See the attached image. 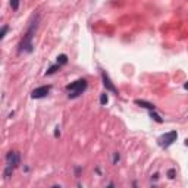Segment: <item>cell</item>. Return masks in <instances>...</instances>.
<instances>
[{
    "instance_id": "cell-16",
    "label": "cell",
    "mask_w": 188,
    "mask_h": 188,
    "mask_svg": "<svg viewBox=\"0 0 188 188\" xmlns=\"http://www.w3.org/2000/svg\"><path fill=\"white\" fill-rule=\"evenodd\" d=\"M54 137H56V138H57V137H60V128H59V126H56V128H54Z\"/></svg>"
},
{
    "instance_id": "cell-10",
    "label": "cell",
    "mask_w": 188,
    "mask_h": 188,
    "mask_svg": "<svg viewBox=\"0 0 188 188\" xmlns=\"http://www.w3.org/2000/svg\"><path fill=\"white\" fill-rule=\"evenodd\" d=\"M150 118H151V119H154L157 123H162V122H163V119L160 118V115H157L154 110H150Z\"/></svg>"
},
{
    "instance_id": "cell-11",
    "label": "cell",
    "mask_w": 188,
    "mask_h": 188,
    "mask_svg": "<svg viewBox=\"0 0 188 188\" xmlns=\"http://www.w3.org/2000/svg\"><path fill=\"white\" fill-rule=\"evenodd\" d=\"M107 102H109V97H107V94H106V93H103V94L100 96V105H102V106H105V105H107Z\"/></svg>"
},
{
    "instance_id": "cell-14",
    "label": "cell",
    "mask_w": 188,
    "mask_h": 188,
    "mask_svg": "<svg viewBox=\"0 0 188 188\" xmlns=\"http://www.w3.org/2000/svg\"><path fill=\"white\" fill-rule=\"evenodd\" d=\"M175 175H176V171H175V169H169V171H168V178H169V179H173Z\"/></svg>"
},
{
    "instance_id": "cell-4",
    "label": "cell",
    "mask_w": 188,
    "mask_h": 188,
    "mask_svg": "<svg viewBox=\"0 0 188 188\" xmlns=\"http://www.w3.org/2000/svg\"><path fill=\"white\" fill-rule=\"evenodd\" d=\"M176 138H178V132H176V131H169V132L160 135V137L157 138V143H159L160 147L168 149V147H171V146L176 141Z\"/></svg>"
},
{
    "instance_id": "cell-3",
    "label": "cell",
    "mask_w": 188,
    "mask_h": 188,
    "mask_svg": "<svg viewBox=\"0 0 188 188\" xmlns=\"http://www.w3.org/2000/svg\"><path fill=\"white\" fill-rule=\"evenodd\" d=\"M87 79H76L75 82H71L66 85V91H68V97L69 99H76L79 97L85 90H87Z\"/></svg>"
},
{
    "instance_id": "cell-13",
    "label": "cell",
    "mask_w": 188,
    "mask_h": 188,
    "mask_svg": "<svg viewBox=\"0 0 188 188\" xmlns=\"http://www.w3.org/2000/svg\"><path fill=\"white\" fill-rule=\"evenodd\" d=\"M9 31V27L7 25H3V28H1V33H0V40H3L4 36H6V33Z\"/></svg>"
},
{
    "instance_id": "cell-9",
    "label": "cell",
    "mask_w": 188,
    "mask_h": 188,
    "mask_svg": "<svg viewBox=\"0 0 188 188\" xmlns=\"http://www.w3.org/2000/svg\"><path fill=\"white\" fill-rule=\"evenodd\" d=\"M60 66H62V65H59V63H56V65L50 66V68L47 69V72H46V76H47V75H52V74H54V72H56V71H57Z\"/></svg>"
},
{
    "instance_id": "cell-5",
    "label": "cell",
    "mask_w": 188,
    "mask_h": 188,
    "mask_svg": "<svg viewBox=\"0 0 188 188\" xmlns=\"http://www.w3.org/2000/svg\"><path fill=\"white\" fill-rule=\"evenodd\" d=\"M50 90H52V85H41V87H38L36 90H33L31 97L33 99H44V97L49 96Z\"/></svg>"
},
{
    "instance_id": "cell-1",
    "label": "cell",
    "mask_w": 188,
    "mask_h": 188,
    "mask_svg": "<svg viewBox=\"0 0 188 188\" xmlns=\"http://www.w3.org/2000/svg\"><path fill=\"white\" fill-rule=\"evenodd\" d=\"M38 22H40V16H34L33 22L30 24L27 33L24 34V38L22 41L19 43L18 46V53H22V52H27V53H33L34 50V44H33V40H34V36H36V31H37Z\"/></svg>"
},
{
    "instance_id": "cell-15",
    "label": "cell",
    "mask_w": 188,
    "mask_h": 188,
    "mask_svg": "<svg viewBox=\"0 0 188 188\" xmlns=\"http://www.w3.org/2000/svg\"><path fill=\"white\" fill-rule=\"evenodd\" d=\"M119 159H120V156H119V153H115V154H113V163L116 165V163L119 162Z\"/></svg>"
},
{
    "instance_id": "cell-17",
    "label": "cell",
    "mask_w": 188,
    "mask_h": 188,
    "mask_svg": "<svg viewBox=\"0 0 188 188\" xmlns=\"http://www.w3.org/2000/svg\"><path fill=\"white\" fill-rule=\"evenodd\" d=\"M184 88H185V90H188V81L185 82V84H184Z\"/></svg>"
},
{
    "instance_id": "cell-18",
    "label": "cell",
    "mask_w": 188,
    "mask_h": 188,
    "mask_svg": "<svg viewBox=\"0 0 188 188\" xmlns=\"http://www.w3.org/2000/svg\"><path fill=\"white\" fill-rule=\"evenodd\" d=\"M184 144H185V146L188 147V140H185V143H184Z\"/></svg>"
},
{
    "instance_id": "cell-6",
    "label": "cell",
    "mask_w": 188,
    "mask_h": 188,
    "mask_svg": "<svg viewBox=\"0 0 188 188\" xmlns=\"http://www.w3.org/2000/svg\"><path fill=\"white\" fill-rule=\"evenodd\" d=\"M102 79H103V85H105V88H106V91H112L113 94H119V91H118V88L113 85L112 79L109 78V75L105 72V71H102Z\"/></svg>"
},
{
    "instance_id": "cell-7",
    "label": "cell",
    "mask_w": 188,
    "mask_h": 188,
    "mask_svg": "<svg viewBox=\"0 0 188 188\" xmlns=\"http://www.w3.org/2000/svg\"><path fill=\"white\" fill-rule=\"evenodd\" d=\"M134 103H135L137 106H140V107H144V109H149V110H156V106H154L153 103L146 102V100H140V99H137Z\"/></svg>"
},
{
    "instance_id": "cell-12",
    "label": "cell",
    "mask_w": 188,
    "mask_h": 188,
    "mask_svg": "<svg viewBox=\"0 0 188 188\" xmlns=\"http://www.w3.org/2000/svg\"><path fill=\"white\" fill-rule=\"evenodd\" d=\"M19 1H21V0H10V7H12V10H18Z\"/></svg>"
},
{
    "instance_id": "cell-2",
    "label": "cell",
    "mask_w": 188,
    "mask_h": 188,
    "mask_svg": "<svg viewBox=\"0 0 188 188\" xmlns=\"http://www.w3.org/2000/svg\"><path fill=\"white\" fill-rule=\"evenodd\" d=\"M21 165V154L19 151H9L6 154V168H4V172H3V176L4 179H9L13 173V171Z\"/></svg>"
},
{
    "instance_id": "cell-8",
    "label": "cell",
    "mask_w": 188,
    "mask_h": 188,
    "mask_svg": "<svg viewBox=\"0 0 188 188\" xmlns=\"http://www.w3.org/2000/svg\"><path fill=\"white\" fill-rule=\"evenodd\" d=\"M56 63H59V65H65V63H68V56H66V54H59L57 59H56Z\"/></svg>"
}]
</instances>
